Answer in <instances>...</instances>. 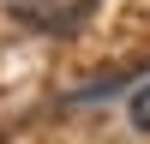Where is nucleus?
Returning <instances> with one entry per match:
<instances>
[{
  "instance_id": "1",
  "label": "nucleus",
  "mask_w": 150,
  "mask_h": 144,
  "mask_svg": "<svg viewBox=\"0 0 150 144\" xmlns=\"http://www.w3.org/2000/svg\"><path fill=\"white\" fill-rule=\"evenodd\" d=\"M132 126H144V132H150V84L132 96Z\"/></svg>"
}]
</instances>
